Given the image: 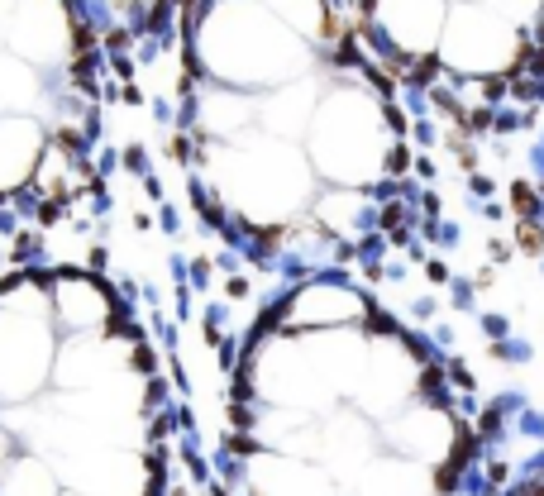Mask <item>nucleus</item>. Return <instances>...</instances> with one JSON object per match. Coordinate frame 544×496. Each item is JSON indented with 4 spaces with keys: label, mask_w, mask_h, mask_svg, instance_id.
Masks as SVG:
<instances>
[{
    "label": "nucleus",
    "mask_w": 544,
    "mask_h": 496,
    "mask_svg": "<svg viewBox=\"0 0 544 496\" xmlns=\"http://www.w3.org/2000/svg\"><path fill=\"white\" fill-rule=\"evenodd\" d=\"M382 29L396 48L406 53H430L439 34V0H373Z\"/></svg>",
    "instance_id": "6e6552de"
},
{
    "label": "nucleus",
    "mask_w": 544,
    "mask_h": 496,
    "mask_svg": "<svg viewBox=\"0 0 544 496\" xmlns=\"http://www.w3.org/2000/svg\"><path fill=\"white\" fill-rule=\"evenodd\" d=\"M57 358V325L48 277H15L0 286V411L48 391Z\"/></svg>",
    "instance_id": "f03ea898"
},
{
    "label": "nucleus",
    "mask_w": 544,
    "mask_h": 496,
    "mask_svg": "<svg viewBox=\"0 0 544 496\" xmlns=\"http://www.w3.org/2000/svg\"><path fill=\"white\" fill-rule=\"evenodd\" d=\"M368 200H363V191H349V187H334L329 196H320L315 200V220L325 224L329 234H339V239H349L358 224L368 220V210H363Z\"/></svg>",
    "instance_id": "1a4fd4ad"
},
{
    "label": "nucleus",
    "mask_w": 544,
    "mask_h": 496,
    "mask_svg": "<svg viewBox=\"0 0 544 496\" xmlns=\"http://www.w3.org/2000/svg\"><path fill=\"white\" fill-rule=\"evenodd\" d=\"M449 67H459L468 77H492L501 67H511L520 57V34L492 20V15H468L463 24L449 29Z\"/></svg>",
    "instance_id": "423d86ee"
},
{
    "label": "nucleus",
    "mask_w": 544,
    "mask_h": 496,
    "mask_svg": "<svg viewBox=\"0 0 544 496\" xmlns=\"http://www.w3.org/2000/svg\"><path fill=\"white\" fill-rule=\"evenodd\" d=\"M43 163V129L24 115H0V196H15Z\"/></svg>",
    "instance_id": "0eeeda50"
},
{
    "label": "nucleus",
    "mask_w": 544,
    "mask_h": 496,
    "mask_svg": "<svg viewBox=\"0 0 544 496\" xmlns=\"http://www.w3.org/2000/svg\"><path fill=\"white\" fill-rule=\"evenodd\" d=\"M358 325H373V296L339 277L301 282L272 310V330H358Z\"/></svg>",
    "instance_id": "20e7f679"
},
{
    "label": "nucleus",
    "mask_w": 544,
    "mask_h": 496,
    "mask_svg": "<svg viewBox=\"0 0 544 496\" xmlns=\"http://www.w3.org/2000/svg\"><path fill=\"white\" fill-rule=\"evenodd\" d=\"M48 305H53L57 334H106L115 330V291L101 277L53 272L48 277Z\"/></svg>",
    "instance_id": "39448f33"
},
{
    "label": "nucleus",
    "mask_w": 544,
    "mask_h": 496,
    "mask_svg": "<svg viewBox=\"0 0 544 496\" xmlns=\"http://www.w3.org/2000/svg\"><path fill=\"white\" fill-rule=\"evenodd\" d=\"M306 158L310 172L325 177L329 187L363 191L387 172V124L373 101L354 91H334L315 105L306 129Z\"/></svg>",
    "instance_id": "7ed1b4c3"
},
{
    "label": "nucleus",
    "mask_w": 544,
    "mask_h": 496,
    "mask_svg": "<svg viewBox=\"0 0 544 496\" xmlns=\"http://www.w3.org/2000/svg\"><path fill=\"white\" fill-rule=\"evenodd\" d=\"M210 182L248 224H287L315 205V172L306 148L272 134L220 138Z\"/></svg>",
    "instance_id": "f257e3e1"
}]
</instances>
